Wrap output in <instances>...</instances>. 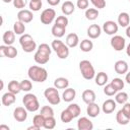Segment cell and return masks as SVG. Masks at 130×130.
Listing matches in <instances>:
<instances>
[{
  "mask_svg": "<svg viewBox=\"0 0 130 130\" xmlns=\"http://www.w3.org/2000/svg\"><path fill=\"white\" fill-rule=\"evenodd\" d=\"M55 127H56V119L54 118V116L46 118L45 123H44V128L51 130V129H54Z\"/></svg>",
  "mask_w": 130,
  "mask_h": 130,
  "instance_id": "f35d334b",
  "label": "cell"
},
{
  "mask_svg": "<svg viewBox=\"0 0 130 130\" xmlns=\"http://www.w3.org/2000/svg\"><path fill=\"white\" fill-rule=\"evenodd\" d=\"M111 83H112V85H113V86H114L118 91L122 90V89L124 88V85H125L124 80H123V79H121V78H119V77L114 78V79L111 81Z\"/></svg>",
  "mask_w": 130,
  "mask_h": 130,
  "instance_id": "ab89813d",
  "label": "cell"
},
{
  "mask_svg": "<svg viewBox=\"0 0 130 130\" xmlns=\"http://www.w3.org/2000/svg\"><path fill=\"white\" fill-rule=\"evenodd\" d=\"M40 128L39 127H37L36 125H34L32 124V126H29V127H27V130H39Z\"/></svg>",
  "mask_w": 130,
  "mask_h": 130,
  "instance_id": "816d5d0a",
  "label": "cell"
},
{
  "mask_svg": "<svg viewBox=\"0 0 130 130\" xmlns=\"http://www.w3.org/2000/svg\"><path fill=\"white\" fill-rule=\"evenodd\" d=\"M18 52H17V49L15 47H13L12 45H2L0 46V55L2 57H7V58H10V59H13L17 56Z\"/></svg>",
  "mask_w": 130,
  "mask_h": 130,
  "instance_id": "30bf717a",
  "label": "cell"
},
{
  "mask_svg": "<svg viewBox=\"0 0 130 130\" xmlns=\"http://www.w3.org/2000/svg\"><path fill=\"white\" fill-rule=\"evenodd\" d=\"M69 85V80L65 77H58L54 81V86L58 89H65Z\"/></svg>",
  "mask_w": 130,
  "mask_h": 130,
  "instance_id": "83f0119b",
  "label": "cell"
},
{
  "mask_svg": "<svg viewBox=\"0 0 130 130\" xmlns=\"http://www.w3.org/2000/svg\"><path fill=\"white\" fill-rule=\"evenodd\" d=\"M107 35L109 36H114L118 32V29H119V24L113 20H108V21H105L104 24H103V28H102Z\"/></svg>",
  "mask_w": 130,
  "mask_h": 130,
  "instance_id": "8fae6325",
  "label": "cell"
},
{
  "mask_svg": "<svg viewBox=\"0 0 130 130\" xmlns=\"http://www.w3.org/2000/svg\"><path fill=\"white\" fill-rule=\"evenodd\" d=\"M74 10H75V5L71 1H65L61 6V11L64 15H70L74 12Z\"/></svg>",
  "mask_w": 130,
  "mask_h": 130,
  "instance_id": "603a6c76",
  "label": "cell"
},
{
  "mask_svg": "<svg viewBox=\"0 0 130 130\" xmlns=\"http://www.w3.org/2000/svg\"><path fill=\"white\" fill-rule=\"evenodd\" d=\"M110 44H111V47L117 52H120V51L124 50L125 47H126L125 39L122 36H119V35H114L112 37L111 41H110Z\"/></svg>",
  "mask_w": 130,
  "mask_h": 130,
  "instance_id": "ba28073f",
  "label": "cell"
},
{
  "mask_svg": "<svg viewBox=\"0 0 130 130\" xmlns=\"http://www.w3.org/2000/svg\"><path fill=\"white\" fill-rule=\"evenodd\" d=\"M122 111L124 112V114L130 119V103H125L123 105V108H122Z\"/></svg>",
  "mask_w": 130,
  "mask_h": 130,
  "instance_id": "c3c4849f",
  "label": "cell"
},
{
  "mask_svg": "<svg viewBox=\"0 0 130 130\" xmlns=\"http://www.w3.org/2000/svg\"><path fill=\"white\" fill-rule=\"evenodd\" d=\"M17 19L23 23H28L34 19V14L31 10L28 9H21L17 13Z\"/></svg>",
  "mask_w": 130,
  "mask_h": 130,
  "instance_id": "7c38bea8",
  "label": "cell"
},
{
  "mask_svg": "<svg viewBox=\"0 0 130 130\" xmlns=\"http://www.w3.org/2000/svg\"><path fill=\"white\" fill-rule=\"evenodd\" d=\"M20 87H21V91L28 92L32 88V83L28 79H23L20 81Z\"/></svg>",
  "mask_w": 130,
  "mask_h": 130,
  "instance_id": "7bdbcfd3",
  "label": "cell"
},
{
  "mask_svg": "<svg viewBox=\"0 0 130 130\" xmlns=\"http://www.w3.org/2000/svg\"><path fill=\"white\" fill-rule=\"evenodd\" d=\"M51 47L56 52L58 58H60V59L68 58V56H69V47L66 44H64L62 41H60L59 39H55L54 41H52Z\"/></svg>",
  "mask_w": 130,
  "mask_h": 130,
  "instance_id": "277c9868",
  "label": "cell"
},
{
  "mask_svg": "<svg viewBox=\"0 0 130 130\" xmlns=\"http://www.w3.org/2000/svg\"><path fill=\"white\" fill-rule=\"evenodd\" d=\"M56 17V11L53 8H47L43 10L40 16V20L43 24H51Z\"/></svg>",
  "mask_w": 130,
  "mask_h": 130,
  "instance_id": "9c48e42d",
  "label": "cell"
},
{
  "mask_svg": "<svg viewBox=\"0 0 130 130\" xmlns=\"http://www.w3.org/2000/svg\"><path fill=\"white\" fill-rule=\"evenodd\" d=\"M22 103L24 108L28 112H37L40 109V103L38 101V98L34 93H26L22 98Z\"/></svg>",
  "mask_w": 130,
  "mask_h": 130,
  "instance_id": "5b68a950",
  "label": "cell"
},
{
  "mask_svg": "<svg viewBox=\"0 0 130 130\" xmlns=\"http://www.w3.org/2000/svg\"><path fill=\"white\" fill-rule=\"evenodd\" d=\"M118 92V90L112 85V83H109V84H106L105 87H104V93L108 96H112V95H115L116 93Z\"/></svg>",
  "mask_w": 130,
  "mask_h": 130,
  "instance_id": "60d3db41",
  "label": "cell"
},
{
  "mask_svg": "<svg viewBox=\"0 0 130 130\" xmlns=\"http://www.w3.org/2000/svg\"><path fill=\"white\" fill-rule=\"evenodd\" d=\"M116 121H117V123H118L119 125H127V124L129 123L130 119L124 114V112H123L122 109H121V110H119V111L117 112V114H116Z\"/></svg>",
  "mask_w": 130,
  "mask_h": 130,
  "instance_id": "f1b7e54d",
  "label": "cell"
},
{
  "mask_svg": "<svg viewBox=\"0 0 130 130\" xmlns=\"http://www.w3.org/2000/svg\"><path fill=\"white\" fill-rule=\"evenodd\" d=\"M100 112H101V109H100V106L98 104H95L94 102L93 103H90L87 105L86 107V114L90 117V118H95L100 115Z\"/></svg>",
  "mask_w": 130,
  "mask_h": 130,
  "instance_id": "ac0fdd59",
  "label": "cell"
},
{
  "mask_svg": "<svg viewBox=\"0 0 130 130\" xmlns=\"http://www.w3.org/2000/svg\"><path fill=\"white\" fill-rule=\"evenodd\" d=\"M44 95H45L46 100L49 102V104H51L53 106L59 105L60 102H61V98H60L58 88H56L55 86L54 87H48V88H46L45 91H44Z\"/></svg>",
  "mask_w": 130,
  "mask_h": 130,
  "instance_id": "52a82bcc",
  "label": "cell"
},
{
  "mask_svg": "<svg viewBox=\"0 0 130 130\" xmlns=\"http://www.w3.org/2000/svg\"><path fill=\"white\" fill-rule=\"evenodd\" d=\"M128 63L124 60H118L116 61L115 65H114V69L115 72L117 74H125L128 72Z\"/></svg>",
  "mask_w": 130,
  "mask_h": 130,
  "instance_id": "e0dca14e",
  "label": "cell"
},
{
  "mask_svg": "<svg viewBox=\"0 0 130 130\" xmlns=\"http://www.w3.org/2000/svg\"><path fill=\"white\" fill-rule=\"evenodd\" d=\"M125 81H126L128 84H130V71L126 73V76H125Z\"/></svg>",
  "mask_w": 130,
  "mask_h": 130,
  "instance_id": "f907efd6",
  "label": "cell"
},
{
  "mask_svg": "<svg viewBox=\"0 0 130 130\" xmlns=\"http://www.w3.org/2000/svg\"><path fill=\"white\" fill-rule=\"evenodd\" d=\"M41 114L45 117V118H48V117H53L54 116V110L52 107L50 106H44L41 108Z\"/></svg>",
  "mask_w": 130,
  "mask_h": 130,
  "instance_id": "b9f144b4",
  "label": "cell"
},
{
  "mask_svg": "<svg viewBox=\"0 0 130 130\" xmlns=\"http://www.w3.org/2000/svg\"><path fill=\"white\" fill-rule=\"evenodd\" d=\"M86 34L89 39H98L102 34V27L99 24H91L87 27Z\"/></svg>",
  "mask_w": 130,
  "mask_h": 130,
  "instance_id": "2e32d148",
  "label": "cell"
},
{
  "mask_svg": "<svg viewBox=\"0 0 130 130\" xmlns=\"http://www.w3.org/2000/svg\"><path fill=\"white\" fill-rule=\"evenodd\" d=\"M42 0H30L29 3H28V7H29V10L31 11H39L41 8H42Z\"/></svg>",
  "mask_w": 130,
  "mask_h": 130,
  "instance_id": "74e56055",
  "label": "cell"
},
{
  "mask_svg": "<svg viewBox=\"0 0 130 130\" xmlns=\"http://www.w3.org/2000/svg\"><path fill=\"white\" fill-rule=\"evenodd\" d=\"M67 109H68V111L73 115L74 118L78 117V116L80 115V113H81V109H80V107H79L77 104H70V105L67 107Z\"/></svg>",
  "mask_w": 130,
  "mask_h": 130,
  "instance_id": "8d00e7d4",
  "label": "cell"
},
{
  "mask_svg": "<svg viewBox=\"0 0 130 130\" xmlns=\"http://www.w3.org/2000/svg\"><path fill=\"white\" fill-rule=\"evenodd\" d=\"M79 48H80V50L82 52H85V53L90 52L92 50V48H93V43L88 39L82 40L80 42V44H79Z\"/></svg>",
  "mask_w": 130,
  "mask_h": 130,
  "instance_id": "f546056e",
  "label": "cell"
},
{
  "mask_svg": "<svg viewBox=\"0 0 130 130\" xmlns=\"http://www.w3.org/2000/svg\"><path fill=\"white\" fill-rule=\"evenodd\" d=\"M115 101L117 104L120 105H124L125 103L128 102V93L124 92V91H119L115 94Z\"/></svg>",
  "mask_w": 130,
  "mask_h": 130,
  "instance_id": "d6a6232c",
  "label": "cell"
},
{
  "mask_svg": "<svg viewBox=\"0 0 130 130\" xmlns=\"http://www.w3.org/2000/svg\"><path fill=\"white\" fill-rule=\"evenodd\" d=\"M130 23V14L127 12H121L118 15V24L122 27H127Z\"/></svg>",
  "mask_w": 130,
  "mask_h": 130,
  "instance_id": "cb8c5ba5",
  "label": "cell"
},
{
  "mask_svg": "<svg viewBox=\"0 0 130 130\" xmlns=\"http://www.w3.org/2000/svg\"><path fill=\"white\" fill-rule=\"evenodd\" d=\"M126 54L130 57V43L127 45V47H126Z\"/></svg>",
  "mask_w": 130,
  "mask_h": 130,
  "instance_id": "db71d44e",
  "label": "cell"
},
{
  "mask_svg": "<svg viewBox=\"0 0 130 130\" xmlns=\"http://www.w3.org/2000/svg\"><path fill=\"white\" fill-rule=\"evenodd\" d=\"M12 3H13V6H14L15 8L21 10V9H23V8L25 7V5H26V0H13Z\"/></svg>",
  "mask_w": 130,
  "mask_h": 130,
  "instance_id": "7dc6e473",
  "label": "cell"
},
{
  "mask_svg": "<svg viewBox=\"0 0 130 130\" xmlns=\"http://www.w3.org/2000/svg\"><path fill=\"white\" fill-rule=\"evenodd\" d=\"M27 75L30 80L36 82H44L48 78V72L44 67L32 65L27 70Z\"/></svg>",
  "mask_w": 130,
  "mask_h": 130,
  "instance_id": "7a4b0ae2",
  "label": "cell"
},
{
  "mask_svg": "<svg viewBox=\"0 0 130 130\" xmlns=\"http://www.w3.org/2000/svg\"><path fill=\"white\" fill-rule=\"evenodd\" d=\"M51 32H52V35H53L56 39H60V38H62V37L65 35V32H66V27H63V26L54 24V25L52 26Z\"/></svg>",
  "mask_w": 130,
  "mask_h": 130,
  "instance_id": "4316f807",
  "label": "cell"
},
{
  "mask_svg": "<svg viewBox=\"0 0 130 130\" xmlns=\"http://www.w3.org/2000/svg\"><path fill=\"white\" fill-rule=\"evenodd\" d=\"M68 22H69V20H68V18L65 15L57 16V18L55 19V24L60 25V26H63V27H66L67 24H68Z\"/></svg>",
  "mask_w": 130,
  "mask_h": 130,
  "instance_id": "ee69618b",
  "label": "cell"
},
{
  "mask_svg": "<svg viewBox=\"0 0 130 130\" xmlns=\"http://www.w3.org/2000/svg\"><path fill=\"white\" fill-rule=\"evenodd\" d=\"M88 5H89L88 0H77V2H76V6L80 10H86L88 8Z\"/></svg>",
  "mask_w": 130,
  "mask_h": 130,
  "instance_id": "bcb514c9",
  "label": "cell"
},
{
  "mask_svg": "<svg viewBox=\"0 0 130 130\" xmlns=\"http://www.w3.org/2000/svg\"><path fill=\"white\" fill-rule=\"evenodd\" d=\"M13 31L15 32V35H23L25 31V25L23 22L17 20L13 23Z\"/></svg>",
  "mask_w": 130,
  "mask_h": 130,
  "instance_id": "e575fe53",
  "label": "cell"
},
{
  "mask_svg": "<svg viewBox=\"0 0 130 130\" xmlns=\"http://www.w3.org/2000/svg\"><path fill=\"white\" fill-rule=\"evenodd\" d=\"M2 40H3L4 45H7V46L12 45L15 42V32L13 30H6L3 34Z\"/></svg>",
  "mask_w": 130,
  "mask_h": 130,
  "instance_id": "d4e9b609",
  "label": "cell"
},
{
  "mask_svg": "<svg viewBox=\"0 0 130 130\" xmlns=\"http://www.w3.org/2000/svg\"><path fill=\"white\" fill-rule=\"evenodd\" d=\"M116 107H117L116 101H114V100H112V99H108V100H106V101L103 103L102 111H103L105 114H111V113H113V112L116 110Z\"/></svg>",
  "mask_w": 130,
  "mask_h": 130,
  "instance_id": "9a60e30c",
  "label": "cell"
},
{
  "mask_svg": "<svg viewBox=\"0 0 130 130\" xmlns=\"http://www.w3.org/2000/svg\"><path fill=\"white\" fill-rule=\"evenodd\" d=\"M90 2L96 9H103L106 7V0H90Z\"/></svg>",
  "mask_w": 130,
  "mask_h": 130,
  "instance_id": "f6af8a7d",
  "label": "cell"
},
{
  "mask_svg": "<svg viewBox=\"0 0 130 130\" xmlns=\"http://www.w3.org/2000/svg\"><path fill=\"white\" fill-rule=\"evenodd\" d=\"M99 16V9L96 8H87L85 10V17L87 20H95Z\"/></svg>",
  "mask_w": 130,
  "mask_h": 130,
  "instance_id": "1f68e13d",
  "label": "cell"
},
{
  "mask_svg": "<svg viewBox=\"0 0 130 130\" xmlns=\"http://www.w3.org/2000/svg\"><path fill=\"white\" fill-rule=\"evenodd\" d=\"M8 91L18 94L21 91V87H20V82L16 81V80H11L8 83Z\"/></svg>",
  "mask_w": 130,
  "mask_h": 130,
  "instance_id": "4dcf8cb0",
  "label": "cell"
},
{
  "mask_svg": "<svg viewBox=\"0 0 130 130\" xmlns=\"http://www.w3.org/2000/svg\"><path fill=\"white\" fill-rule=\"evenodd\" d=\"M108 79H109L108 74H107L106 72H103V71L99 72V73L95 74V76H94L95 84L99 85V86H104V85H106V83L108 82Z\"/></svg>",
  "mask_w": 130,
  "mask_h": 130,
  "instance_id": "484cf974",
  "label": "cell"
},
{
  "mask_svg": "<svg viewBox=\"0 0 130 130\" xmlns=\"http://www.w3.org/2000/svg\"><path fill=\"white\" fill-rule=\"evenodd\" d=\"M81 98H82V101H83L86 105H88V104L93 103V102L95 101L96 95H95V92H94L93 90H91V89H85V90L82 92Z\"/></svg>",
  "mask_w": 130,
  "mask_h": 130,
  "instance_id": "ffe728a7",
  "label": "cell"
},
{
  "mask_svg": "<svg viewBox=\"0 0 130 130\" xmlns=\"http://www.w3.org/2000/svg\"><path fill=\"white\" fill-rule=\"evenodd\" d=\"M125 34H126V36L130 39V25H128V26L126 27V31H125Z\"/></svg>",
  "mask_w": 130,
  "mask_h": 130,
  "instance_id": "f5cc1de1",
  "label": "cell"
},
{
  "mask_svg": "<svg viewBox=\"0 0 130 130\" xmlns=\"http://www.w3.org/2000/svg\"><path fill=\"white\" fill-rule=\"evenodd\" d=\"M4 3H10V2H12L13 0H2Z\"/></svg>",
  "mask_w": 130,
  "mask_h": 130,
  "instance_id": "9f6ffc18",
  "label": "cell"
},
{
  "mask_svg": "<svg viewBox=\"0 0 130 130\" xmlns=\"http://www.w3.org/2000/svg\"><path fill=\"white\" fill-rule=\"evenodd\" d=\"M66 45L69 47V48H75L76 46H78L79 44V38L76 34L74 32H70L67 35L66 37Z\"/></svg>",
  "mask_w": 130,
  "mask_h": 130,
  "instance_id": "44dd1931",
  "label": "cell"
},
{
  "mask_svg": "<svg viewBox=\"0 0 130 130\" xmlns=\"http://www.w3.org/2000/svg\"><path fill=\"white\" fill-rule=\"evenodd\" d=\"M60 1H61V0H47L48 4L51 5V6H56V5H58V4L60 3Z\"/></svg>",
  "mask_w": 130,
  "mask_h": 130,
  "instance_id": "681fc988",
  "label": "cell"
},
{
  "mask_svg": "<svg viewBox=\"0 0 130 130\" xmlns=\"http://www.w3.org/2000/svg\"><path fill=\"white\" fill-rule=\"evenodd\" d=\"M79 70L82 77L86 80H91L95 76L94 67L92 66L91 62L88 60H82L79 62Z\"/></svg>",
  "mask_w": 130,
  "mask_h": 130,
  "instance_id": "3957f363",
  "label": "cell"
},
{
  "mask_svg": "<svg viewBox=\"0 0 130 130\" xmlns=\"http://www.w3.org/2000/svg\"><path fill=\"white\" fill-rule=\"evenodd\" d=\"M77 128L78 130H92L93 124L87 117H81L77 121Z\"/></svg>",
  "mask_w": 130,
  "mask_h": 130,
  "instance_id": "5bb4252c",
  "label": "cell"
},
{
  "mask_svg": "<svg viewBox=\"0 0 130 130\" xmlns=\"http://www.w3.org/2000/svg\"><path fill=\"white\" fill-rule=\"evenodd\" d=\"M75 96H76V91H75V89L70 88V87L65 88V90H64L63 93H62V100H63L64 102H66V103L72 102V101L75 99Z\"/></svg>",
  "mask_w": 130,
  "mask_h": 130,
  "instance_id": "7402d4cb",
  "label": "cell"
},
{
  "mask_svg": "<svg viewBox=\"0 0 130 130\" xmlns=\"http://www.w3.org/2000/svg\"><path fill=\"white\" fill-rule=\"evenodd\" d=\"M15 95H16L15 93H12V92H10V91L5 92V93L2 95V98H1L2 105H3V106L8 107V106H11L12 104H14V103H15V101H16Z\"/></svg>",
  "mask_w": 130,
  "mask_h": 130,
  "instance_id": "d6986e66",
  "label": "cell"
},
{
  "mask_svg": "<svg viewBox=\"0 0 130 130\" xmlns=\"http://www.w3.org/2000/svg\"><path fill=\"white\" fill-rule=\"evenodd\" d=\"M9 130V127L6 126V125H0V130Z\"/></svg>",
  "mask_w": 130,
  "mask_h": 130,
  "instance_id": "11a10c76",
  "label": "cell"
},
{
  "mask_svg": "<svg viewBox=\"0 0 130 130\" xmlns=\"http://www.w3.org/2000/svg\"><path fill=\"white\" fill-rule=\"evenodd\" d=\"M52 52V47H50L48 44L43 43L37 48V52L34 55V60L36 63L40 65H44L49 62L50 56Z\"/></svg>",
  "mask_w": 130,
  "mask_h": 130,
  "instance_id": "6da1fadb",
  "label": "cell"
},
{
  "mask_svg": "<svg viewBox=\"0 0 130 130\" xmlns=\"http://www.w3.org/2000/svg\"><path fill=\"white\" fill-rule=\"evenodd\" d=\"M60 119H61V121H62L63 123L67 124V123H70V122L74 119V117H73V115L68 111V109H65V110H63V111L61 112Z\"/></svg>",
  "mask_w": 130,
  "mask_h": 130,
  "instance_id": "836d02e7",
  "label": "cell"
},
{
  "mask_svg": "<svg viewBox=\"0 0 130 130\" xmlns=\"http://www.w3.org/2000/svg\"><path fill=\"white\" fill-rule=\"evenodd\" d=\"M27 110L23 107H16L13 111V118L17 122H24L27 119Z\"/></svg>",
  "mask_w": 130,
  "mask_h": 130,
  "instance_id": "4fadbf2b",
  "label": "cell"
},
{
  "mask_svg": "<svg viewBox=\"0 0 130 130\" xmlns=\"http://www.w3.org/2000/svg\"><path fill=\"white\" fill-rule=\"evenodd\" d=\"M19 44L25 53H31L37 49V44L34 41L32 37L28 34H23L19 38Z\"/></svg>",
  "mask_w": 130,
  "mask_h": 130,
  "instance_id": "8992f818",
  "label": "cell"
},
{
  "mask_svg": "<svg viewBox=\"0 0 130 130\" xmlns=\"http://www.w3.org/2000/svg\"><path fill=\"white\" fill-rule=\"evenodd\" d=\"M45 120H46V118L40 113V114H37V115L34 116V118H32V124L36 125L39 128H42V127H44Z\"/></svg>",
  "mask_w": 130,
  "mask_h": 130,
  "instance_id": "d590c367",
  "label": "cell"
},
{
  "mask_svg": "<svg viewBox=\"0 0 130 130\" xmlns=\"http://www.w3.org/2000/svg\"><path fill=\"white\" fill-rule=\"evenodd\" d=\"M129 2H130V0H129Z\"/></svg>",
  "mask_w": 130,
  "mask_h": 130,
  "instance_id": "6f0895ef",
  "label": "cell"
}]
</instances>
